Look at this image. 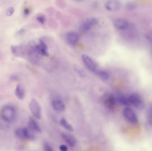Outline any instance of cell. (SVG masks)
<instances>
[{"label": "cell", "mask_w": 152, "mask_h": 151, "mask_svg": "<svg viewBox=\"0 0 152 151\" xmlns=\"http://www.w3.org/2000/svg\"><path fill=\"white\" fill-rule=\"evenodd\" d=\"M1 118L7 123H11L15 120L16 117V111L14 107L11 105L3 106L0 111Z\"/></svg>", "instance_id": "1"}, {"label": "cell", "mask_w": 152, "mask_h": 151, "mask_svg": "<svg viewBox=\"0 0 152 151\" xmlns=\"http://www.w3.org/2000/svg\"><path fill=\"white\" fill-rule=\"evenodd\" d=\"M34 131L29 128L17 129L15 131V134L17 137L20 139L34 140L35 138Z\"/></svg>", "instance_id": "2"}, {"label": "cell", "mask_w": 152, "mask_h": 151, "mask_svg": "<svg viewBox=\"0 0 152 151\" xmlns=\"http://www.w3.org/2000/svg\"><path fill=\"white\" fill-rule=\"evenodd\" d=\"M122 114L127 122L132 125H136L138 122V118L134 111L129 106H125L122 111Z\"/></svg>", "instance_id": "3"}, {"label": "cell", "mask_w": 152, "mask_h": 151, "mask_svg": "<svg viewBox=\"0 0 152 151\" xmlns=\"http://www.w3.org/2000/svg\"><path fill=\"white\" fill-rule=\"evenodd\" d=\"M129 103L137 109H143L145 106L144 101L142 97L137 93H133L128 97Z\"/></svg>", "instance_id": "4"}, {"label": "cell", "mask_w": 152, "mask_h": 151, "mask_svg": "<svg viewBox=\"0 0 152 151\" xmlns=\"http://www.w3.org/2000/svg\"><path fill=\"white\" fill-rule=\"evenodd\" d=\"M82 60L86 66L89 69V71L94 74L98 72V66L97 64L90 57L87 55H83L81 56Z\"/></svg>", "instance_id": "5"}, {"label": "cell", "mask_w": 152, "mask_h": 151, "mask_svg": "<svg viewBox=\"0 0 152 151\" xmlns=\"http://www.w3.org/2000/svg\"><path fill=\"white\" fill-rule=\"evenodd\" d=\"M29 108L33 116L37 119H40L42 116L41 106L37 101L33 98L29 104Z\"/></svg>", "instance_id": "6"}, {"label": "cell", "mask_w": 152, "mask_h": 151, "mask_svg": "<svg viewBox=\"0 0 152 151\" xmlns=\"http://www.w3.org/2000/svg\"><path fill=\"white\" fill-rule=\"evenodd\" d=\"M103 102L106 107L111 111L115 109L117 100L116 97L112 94H106L103 98Z\"/></svg>", "instance_id": "7"}, {"label": "cell", "mask_w": 152, "mask_h": 151, "mask_svg": "<svg viewBox=\"0 0 152 151\" xmlns=\"http://www.w3.org/2000/svg\"><path fill=\"white\" fill-rule=\"evenodd\" d=\"M98 21L95 17H90L86 19L80 25V30L82 32H86L89 31L94 26L97 24Z\"/></svg>", "instance_id": "8"}, {"label": "cell", "mask_w": 152, "mask_h": 151, "mask_svg": "<svg viewBox=\"0 0 152 151\" xmlns=\"http://www.w3.org/2000/svg\"><path fill=\"white\" fill-rule=\"evenodd\" d=\"M121 3L118 0H108L105 3L104 7L109 11L116 12L121 9Z\"/></svg>", "instance_id": "9"}, {"label": "cell", "mask_w": 152, "mask_h": 151, "mask_svg": "<svg viewBox=\"0 0 152 151\" xmlns=\"http://www.w3.org/2000/svg\"><path fill=\"white\" fill-rule=\"evenodd\" d=\"M113 24L116 29L121 31H125L129 27L128 21L124 19H116L113 21Z\"/></svg>", "instance_id": "10"}, {"label": "cell", "mask_w": 152, "mask_h": 151, "mask_svg": "<svg viewBox=\"0 0 152 151\" xmlns=\"http://www.w3.org/2000/svg\"><path fill=\"white\" fill-rule=\"evenodd\" d=\"M36 52L43 56H47L49 55L48 47L42 40H40L39 43L34 47Z\"/></svg>", "instance_id": "11"}, {"label": "cell", "mask_w": 152, "mask_h": 151, "mask_svg": "<svg viewBox=\"0 0 152 151\" xmlns=\"http://www.w3.org/2000/svg\"><path fill=\"white\" fill-rule=\"evenodd\" d=\"M66 38L67 41L71 45H75L80 40L78 34L74 31H70L67 33Z\"/></svg>", "instance_id": "12"}, {"label": "cell", "mask_w": 152, "mask_h": 151, "mask_svg": "<svg viewBox=\"0 0 152 151\" xmlns=\"http://www.w3.org/2000/svg\"><path fill=\"white\" fill-rule=\"evenodd\" d=\"M51 104L53 110L58 112H63L66 108L65 103L60 99H54L52 102Z\"/></svg>", "instance_id": "13"}, {"label": "cell", "mask_w": 152, "mask_h": 151, "mask_svg": "<svg viewBox=\"0 0 152 151\" xmlns=\"http://www.w3.org/2000/svg\"><path fill=\"white\" fill-rule=\"evenodd\" d=\"M61 137L65 142L71 147H74L76 144V140L74 136L67 134L63 133L61 134Z\"/></svg>", "instance_id": "14"}, {"label": "cell", "mask_w": 152, "mask_h": 151, "mask_svg": "<svg viewBox=\"0 0 152 151\" xmlns=\"http://www.w3.org/2000/svg\"><path fill=\"white\" fill-rule=\"evenodd\" d=\"M28 126L29 128L31 129L34 132L41 133L42 131V129L39 124L33 118H29L28 122Z\"/></svg>", "instance_id": "15"}, {"label": "cell", "mask_w": 152, "mask_h": 151, "mask_svg": "<svg viewBox=\"0 0 152 151\" xmlns=\"http://www.w3.org/2000/svg\"><path fill=\"white\" fill-rule=\"evenodd\" d=\"M12 52L17 56L21 57L25 54L26 50L23 47L19 46H12L11 47Z\"/></svg>", "instance_id": "16"}, {"label": "cell", "mask_w": 152, "mask_h": 151, "mask_svg": "<svg viewBox=\"0 0 152 151\" xmlns=\"http://www.w3.org/2000/svg\"><path fill=\"white\" fill-rule=\"evenodd\" d=\"M117 102L121 105L125 106H129L130 105L128 97L122 94H118L116 97Z\"/></svg>", "instance_id": "17"}, {"label": "cell", "mask_w": 152, "mask_h": 151, "mask_svg": "<svg viewBox=\"0 0 152 151\" xmlns=\"http://www.w3.org/2000/svg\"><path fill=\"white\" fill-rule=\"evenodd\" d=\"M15 94L17 98L20 100H23L25 98V91L21 85H17L15 89Z\"/></svg>", "instance_id": "18"}, {"label": "cell", "mask_w": 152, "mask_h": 151, "mask_svg": "<svg viewBox=\"0 0 152 151\" xmlns=\"http://www.w3.org/2000/svg\"><path fill=\"white\" fill-rule=\"evenodd\" d=\"M60 124L63 127H64L68 131H70V132L74 131V128H73V126L64 118H61L60 120Z\"/></svg>", "instance_id": "19"}, {"label": "cell", "mask_w": 152, "mask_h": 151, "mask_svg": "<svg viewBox=\"0 0 152 151\" xmlns=\"http://www.w3.org/2000/svg\"><path fill=\"white\" fill-rule=\"evenodd\" d=\"M96 74L101 78V79H102L103 80H108L110 78V74L106 71L99 70Z\"/></svg>", "instance_id": "20"}, {"label": "cell", "mask_w": 152, "mask_h": 151, "mask_svg": "<svg viewBox=\"0 0 152 151\" xmlns=\"http://www.w3.org/2000/svg\"><path fill=\"white\" fill-rule=\"evenodd\" d=\"M147 119L148 123L152 126V106L147 111Z\"/></svg>", "instance_id": "21"}, {"label": "cell", "mask_w": 152, "mask_h": 151, "mask_svg": "<svg viewBox=\"0 0 152 151\" xmlns=\"http://www.w3.org/2000/svg\"><path fill=\"white\" fill-rule=\"evenodd\" d=\"M136 4L132 2H128L126 4V8L129 11H132L136 8Z\"/></svg>", "instance_id": "22"}, {"label": "cell", "mask_w": 152, "mask_h": 151, "mask_svg": "<svg viewBox=\"0 0 152 151\" xmlns=\"http://www.w3.org/2000/svg\"><path fill=\"white\" fill-rule=\"evenodd\" d=\"M14 10L12 7H10L7 9L6 11V16L8 17H11L14 13Z\"/></svg>", "instance_id": "23"}, {"label": "cell", "mask_w": 152, "mask_h": 151, "mask_svg": "<svg viewBox=\"0 0 152 151\" xmlns=\"http://www.w3.org/2000/svg\"><path fill=\"white\" fill-rule=\"evenodd\" d=\"M37 21L39 22V23H41L42 24H44L45 23V17L44 16H39L37 18Z\"/></svg>", "instance_id": "24"}, {"label": "cell", "mask_w": 152, "mask_h": 151, "mask_svg": "<svg viewBox=\"0 0 152 151\" xmlns=\"http://www.w3.org/2000/svg\"><path fill=\"white\" fill-rule=\"evenodd\" d=\"M44 150L45 151H53V149H52L51 146L48 143L45 144L44 145Z\"/></svg>", "instance_id": "25"}, {"label": "cell", "mask_w": 152, "mask_h": 151, "mask_svg": "<svg viewBox=\"0 0 152 151\" xmlns=\"http://www.w3.org/2000/svg\"><path fill=\"white\" fill-rule=\"evenodd\" d=\"M59 149L61 151H67L68 150V147L66 145L62 144V145H60Z\"/></svg>", "instance_id": "26"}, {"label": "cell", "mask_w": 152, "mask_h": 151, "mask_svg": "<svg viewBox=\"0 0 152 151\" xmlns=\"http://www.w3.org/2000/svg\"><path fill=\"white\" fill-rule=\"evenodd\" d=\"M76 70L77 71V72L78 73L80 74V75H83L84 76V73L83 71H82V69H80V68H76Z\"/></svg>", "instance_id": "27"}, {"label": "cell", "mask_w": 152, "mask_h": 151, "mask_svg": "<svg viewBox=\"0 0 152 151\" xmlns=\"http://www.w3.org/2000/svg\"><path fill=\"white\" fill-rule=\"evenodd\" d=\"M29 13H30V10L29 9L26 8L24 10V14L25 16H28L29 15Z\"/></svg>", "instance_id": "28"}, {"label": "cell", "mask_w": 152, "mask_h": 151, "mask_svg": "<svg viewBox=\"0 0 152 151\" xmlns=\"http://www.w3.org/2000/svg\"><path fill=\"white\" fill-rule=\"evenodd\" d=\"M146 38L147 40L150 42V43H151L152 47V37L150 36V35H146Z\"/></svg>", "instance_id": "29"}, {"label": "cell", "mask_w": 152, "mask_h": 151, "mask_svg": "<svg viewBox=\"0 0 152 151\" xmlns=\"http://www.w3.org/2000/svg\"><path fill=\"white\" fill-rule=\"evenodd\" d=\"M76 1H81V0H76Z\"/></svg>", "instance_id": "30"}]
</instances>
